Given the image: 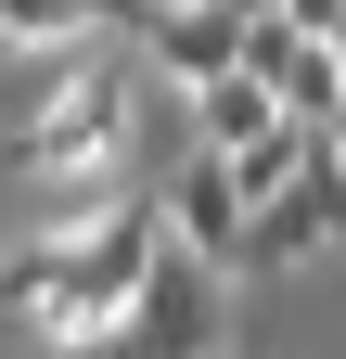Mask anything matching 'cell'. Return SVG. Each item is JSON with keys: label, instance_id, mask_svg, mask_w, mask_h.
<instances>
[{"label": "cell", "instance_id": "obj_1", "mask_svg": "<svg viewBox=\"0 0 346 359\" xmlns=\"http://www.w3.org/2000/svg\"><path fill=\"white\" fill-rule=\"evenodd\" d=\"M154 257H167V193L90 218V231L13 244V257H0V308H13L26 334H116V321H128V295L154 283Z\"/></svg>", "mask_w": 346, "mask_h": 359}, {"label": "cell", "instance_id": "obj_10", "mask_svg": "<svg viewBox=\"0 0 346 359\" xmlns=\"http://www.w3.org/2000/svg\"><path fill=\"white\" fill-rule=\"evenodd\" d=\"M333 154H346V103H333Z\"/></svg>", "mask_w": 346, "mask_h": 359}, {"label": "cell", "instance_id": "obj_7", "mask_svg": "<svg viewBox=\"0 0 346 359\" xmlns=\"http://www.w3.org/2000/svg\"><path fill=\"white\" fill-rule=\"evenodd\" d=\"M333 231H346V154H333V128H321V154L295 167V193L256 205V269H270V257H321Z\"/></svg>", "mask_w": 346, "mask_h": 359}, {"label": "cell", "instance_id": "obj_3", "mask_svg": "<svg viewBox=\"0 0 346 359\" xmlns=\"http://www.w3.org/2000/svg\"><path fill=\"white\" fill-rule=\"evenodd\" d=\"M167 193V231H180L193 257H219V269H256V193H244V167L219 154V142H193L180 167L154 180Z\"/></svg>", "mask_w": 346, "mask_h": 359}, {"label": "cell", "instance_id": "obj_6", "mask_svg": "<svg viewBox=\"0 0 346 359\" xmlns=\"http://www.w3.org/2000/svg\"><path fill=\"white\" fill-rule=\"evenodd\" d=\"M244 65H256V77L282 90V116H295V128H333V103H346V39L295 26V13H256Z\"/></svg>", "mask_w": 346, "mask_h": 359}, {"label": "cell", "instance_id": "obj_5", "mask_svg": "<svg viewBox=\"0 0 346 359\" xmlns=\"http://www.w3.org/2000/svg\"><path fill=\"white\" fill-rule=\"evenodd\" d=\"M244 39H256V0H167V13L141 26V52H154V77L180 90H219L231 65H244Z\"/></svg>", "mask_w": 346, "mask_h": 359}, {"label": "cell", "instance_id": "obj_2", "mask_svg": "<svg viewBox=\"0 0 346 359\" xmlns=\"http://www.w3.org/2000/svg\"><path fill=\"white\" fill-rule=\"evenodd\" d=\"M219 283H231L219 257L167 244V257H154V283L128 295V321L103 334V359H219Z\"/></svg>", "mask_w": 346, "mask_h": 359}, {"label": "cell", "instance_id": "obj_4", "mask_svg": "<svg viewBox=\"0 0 346 359\" xmlns=\"http://www.w3.org/2000/svg\"><path fill=\"white\" fill-rule=\"evenodd\" d=\"M116 128H128V77H116V65H77L52 103L13 128V167H39V180H64V167H103V154H116Z\"/></svg>", "mask_w": 346, "mask_h": 359}, {"label": "cell", "instance_id": "obj_8", "mask_svg": "<svg viewBox=\"0 0 346 359\" xmlns=\"http://www.w3.org/2000/svg\"><path fill=\"white\" fill-rule=\"evenodd\" d=\"M282 128V90L256 77V65H231L219 90H193V142H219V154H244V142H270Z\"/></svg>", "mask_w": 346, "mask_h": 359}, {"label": "cell", "instance_id": "obj_9", "mask_svg": "<svg viewBox=\"0 0 346 359\" xmlns=\"http://www.w3.org/2000/svg\"><path fill=\"white\" fill-rule=\"evenodd\" d=\"M0 39L13 52H64V39H103V26H90V0H0Z\"/></svg>", "mask_w": 346, "mask_h": 359}]
</instances>
